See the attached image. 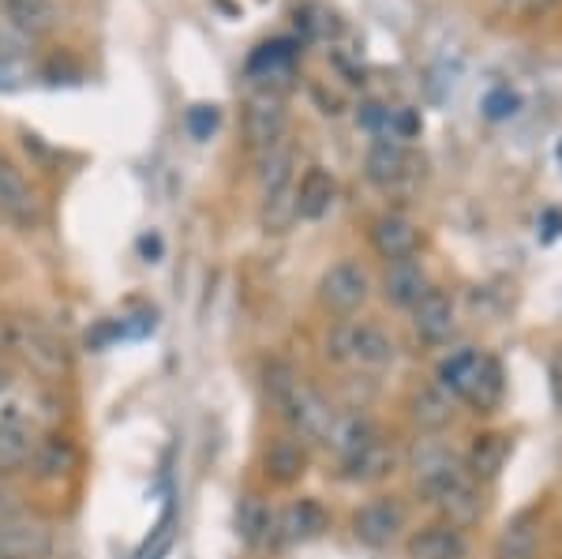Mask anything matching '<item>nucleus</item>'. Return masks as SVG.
<instances>
[{
  "label": "nucleus",
  "instance_id": "obj_1",
  "mask_svg": "<svg viewBox=\"0 0 562 559\" xmlns=\"http://www.w3.org/2000/svg\"><path fill=\"white\" fill-rule=\"evenodd\" d=\"M413 481L416 492L442 515L447 526H473L480 518V489L476 477L461 466V458L442 444H420L413 450Z\"/></svg>",
  "mask_w": 562,
  "mask_h": 559
},
{
  "label": "nucleus",
  "instance_id": "obj_2",
  "mask_svg": "<svg viewBox=\"0 0 562 559\" xmlns=\"http://www.w3.org/2000/svg\"><path fill=\"white\" fill-rule=\"evenodd\" d=\"M435 383L450 394L454 402L473 405L476 413H492L503 402L506 380H503V365L484 354V349H458L439 365Z\"/></svg>",
  "mask_w": 562,
  "mask_h": 559
},
{
  "label": "nucleus",
  "instance_id": "obj_3",
  "mask_svg": "<svg viewBox=\"0 0 562 559\" xmlns=\"http://www.w3.org/2000/svg\"><path fill=\"white\" fill-rule=\"evenodd\" d=\"M267 394L274 399L281 417L301 432V436L326 444V436H330L334 417H338V413L330 410V402H326L312 383H304L293 368L274 360V365L267 368Z\"/></svg>",
  "mask_w": 562,
  "mask_h": 559
},
{
  "label": "nucleus",
  "instance_id": "obj_4",
  "mask_svg": "<svg viewBox=\"0 0 562 559\" xmlns=\"http://www.w3.org/2000/svg\"><path fill=\"white\" fill-rule=\"evenodd\" d=\"M0 346L23 368H31L34 376H45V380H53V376H60L68 368L65 342H60V335L49 323L31 312L0 315Z\"/></svg>",
  "mask_w": 562,
  "mask_h": 559
},
{
  "label": "nucleus",
  "instance_id": "obj_5",
  "mask_svg": "<svg viewBox=\"0 0 562 559\" xmlns=\"http://www.w3.org/2000/svg\"><path fill=\"white\" fill-rule=\"evenodd\" d=\"M326 354L338 360V365L371 372V368H386L394 360V342H390L383 327H375L368 320H341L326 335Z\"/></svg>",
  "mask_w": 562,
  "mask_h": 559
},
{
  "label": "nucleus",
  "instance_id": "obj_6",
  "mask_svg": "<svg viewBox=\"0 0 562 559\" xmlns=\"http://www.w3.org/2000/svg\"><path fill=\"white\" fill-rule=\"evenodd\" d=\"M368 301V275L360 264H352V259H341V264H334L326 275L319 278V304L330 315H352L360 309V304Z\"/></svg>",
  "mask_w": 562,
  "mask_h": 559
},
{
  "label": "nucleus",
  "instance_id": "obj_7",
  "mask_svg": "<svg viewBox=\"0 0 562 559\" xmlns=\"http://www.w3.org/2000/svg\"><path fill=\"white\" fill-rule=\"evenodd\" d=\"M0 219L15 230H34L42 222V203L26 185L23 169L8 155H0Z\"/></svg>",
  "mask_w": 562,
  "mask_h": 559
},
{
  "label": "nucleus",
  "instance_id": "obj_8",
  "mask_svg": "<svg viewBox=\"0 0 562 559\" xmlns=\"http://www.w3.org/2000/svg\"><path fill=\"white\" fill-rule=\"evenodd\" d=\"M364 174H368V180L375 188H383V192H394V188L409 185V180L416 177V158H413V150L405 147L402 139L379 135V139L368 147Z\"/></svg>",
  "mask_w": 562,
  "mask_h": 559
},
{
  "label": "nucleus",
  "instance_id": "obj_9",
  "mask_svg": "<svg viewBox=\"0 0 562 559\" xmlns=\"http://www.w3.org/2000/svg\"><path fill=\"white\" fill-rule=\"evenodd\" d=\"M285 124H289L285 102H281V94H274V90H256L248 98V105H244V135H248V143L259 155L278 147L281 135H285Z\"/></svg>",
  "mask_w": 562,
  "mask_h": 559
},
{
  "label": "nucleus",
  "instance_id": "obj_10",
  "mask_svg": "<svg viewBox=\"0 0 562 559\" xmlns=\"http://www.w3.org/2000/svg\"><path fill=\"white\" fill-rule=\"evenodd\" d=\"M402 529H405V507L394 495H379V500L364 503V507L352 515V537L368 548L394 545Z\"/></svg>",
  "mask_w": 562,
  "mask_h": 559
},
{
  "label": "nucleus",
  "instance_id": "obj_11",
  "mask_svg": "<svg viewBox=\"0 0 562 559\" xmlns=\"http://www.w3.org/2000/svg\"><path fill=\"white\" fill-rule=\"evenodd\" d=\"M371 248L386 259V264H397V259H416V248H420V233L416 225L397 211H386L371 222Z\"/></svg>",
  "mask_w": 562,
  "mask_h": 559
},
{
  "label": "nucleus",
  "instance_id": "obj_12",
  "mask_svg": "<svg viewBox=\"0 0 562 559\" xmlns=\"http://www.w3.org/2000/svg\"><path fill=\"white\" fill-rule=\"evenodd\" d=\"M458 327V312H454V301H450L442 290H428L420 301L413 304V331L420 342L428 346H442Z\"/></svg>",
  "mask_w": 562,
  "mask_h": 559
},
{
  "label": "nucleus",
  "instance_id": "obj_13",
  "mask_svg": "<svg viewBox=\"0 0 562 559\" xmlns=\"http://www.w3.org/2000/svg\"><path fill=\"white\" fill-rule=\"evenodd\" d=\"M326 529V511L315 500H296L289 503L281 515H274V545H304V540L319 537Z\"/></svg>",
  "mask_w": 562,
  "mask_h": 559
},
{
  "label": "nucleus",
  "instance_id": "obj_14",
  "mask_svg": "<svg viewBox=\"0 0 562 559\" xmlns=\"http://www.w3.org/2000/svg\"><path fill=\"white\" fill-rule=\"evenodd\" d=\"M293 200H296V219L319 222L330 214L334 200H338V180H334V174H326L323 166H312L301 177V185L293 188Z\"/></svg>",
  "mask_w": 562,
  "mask_h": 559
},
{
  "label": "nucleus",
  "instance_id": "obj_15",
  "mask_svg": "<svg viewBox=\"0 0 562 559\" xmlns=\"http://www.w3.org/2000/svg\"><path fill=\"white\" fill-rule=\"evenodd\" d=\"M428 275L416 259H397V264H386L383 275V297L397 309H413L424 293H428Z\"/></svg>",
  "mask_w": 562,
  "mask_h": 559
},
{
  "label": "nucleus",
  "instance_id": "obj_16",
  "mask_svg": "<svg viewBox=\"0 0 562 559\" xmlns=\"http://www.w3.org/2000/svg\"><path fill=\"white\" fill-rule=\"evenodd\" d=\"M379 439V432L375 425L364 417V413H338L334 417V428H330V436H326V444L334 447V455L341 458V466L352 462V458L360 455L364 447H371Z\"/></svg>",
  "mask_w": 562,
  "mask_h": 559
},
{
  "label": "nucleus",
  "instance_id": "obj_17",
  "mask_svg": "<svg viewBox=\"0 0 562 559\" xmlns=\"http://www.w3.org/2000/svg\"><path fill=\"white\" fill-rule=\"evenodd\" d=\"M0 15H4L8 26H15L20 34H31V38L49 34L60 20L53 0H0Z\"/></svg>",
  "mask_w": 562,
  "mask_h": 559
},
{
  "label": "nucleus",
  "instance_id": "obj_18",
  "mask_svg": "<svg viewBox=\"0 0 562 559\" xmlns=\"http://www.w3.org/2000/svg\"><path fill=\"white\" fill-rule=\"evenodd\" d=\"M510 436L506 432H484V436L473 439L469 447V458H465V470L476 477V481H495L503 473L506 458H510Z\"/></svg>",
  "mask_w": 562,
  "mask_h": 559
},
{
  "label": "nucleus",
  "instance_id": "obj_19",
  "mask_svg": "<svg viewBox=\"0 0 562 559\" xmlns=\"http://www.w3.org/2000/svg\"><path fill=\"white\" fill-rule=\"evenodd\" d=\"M409 559H465V534L458 526H428L409 537Z\"/></svg>",
  "mask_w": 562,
  "mask_h": 559
},
{
  "label": "nucleus",
  "instance_id": "obj_20",
  "mask_svg": "<svg viewBox=\"0 0 562 559\" xmlns=\"http://www.w3.org/2000/svg\"><path fill=\"white\" fill-rule=\"evenodd\" d=\"M409 417L420 432H442L450 425V417H454V399H450L439 383L420 387V391L413 394Z\"/></svg>",
  "mask_w": 562,
  "mask_h": 559
},
{
  "label": "nucleus",
  "instance_id": "obj_21",
  "mask_svg": "<svg viewBox=\"0 0 562 559\" xmlns=\"http://www.w3.org/2000/svg\"><path fill=\"white\" fill-rule=\"evenodd\" d=\"M49 548L42 526H26V522L12 518L0 522V559H38Z\"/></svg>",
  "mask_w": 562,
  "mask_h": 559
},
{
  "label": "nucleus",
  "instance_id": "obj_22",
  "mask_svg": "<svg viewBox=\"0 0 562 559\" xmlns=\"http://www.w3.org/2000/svg\"><path fill=\"white\" fill-rule=\"evenodd\" d=\"M537 540H540L537 515L521 511L518 518L506 522L503 537H498V559H532L537 556Z\"/></svg>",
  "mask_w": 562,
  "mask_h": 559
},
{
  "label": "nucleus",
  "instance_id": "obj_23",
  "mask_svg": "<svg viewBox=\"0 0 562 559\" xmlns=\"http://www.w3.org/2000/svg\"><path fill=\"white\" fill-rule=\"evenodd\" d=\"M304 470H307V455L296 439H278V444H270V450H267V477L270 481L293 484V481H301Z\"/></svg>",
  "mask_w": 562,
  "mask_h": 559
},
{
  "label": "nucleus",
  "instance_id": "obj_24",
  "mask_svg": "<svg viewBox=\"0 0 562 559\" xmlns=\"http://www.w3.org/2000/svg\"><path fill=\"white\" fill-rule=\"evenodd\" d=\"M259 185H262V200H267V195L285 192V188H293V150H289L285 143H278V147L262 150Z\"/></svg>",
  "mask_w": 562,
  "mask_h": 559
},
{
  "label": "nucleus",
  "instance_id": "obj_25",
  "mask_svg": "<svg viewBox=\"0 0 562 559\" xmlns=\"http://www.w3.org/2000/svg\"><path fill=\"white\" fill-rule=\"evenodd\" d=\"M390 466H394V455H390L386 439L379 436L375 444L360 450L352 462H346V477L349 481H379V477H386Z\"/></svg>",
  "mask_w": 562,
  "mask_h": 559
},
{
  "label": "nucleus",
  "instance_id": "obj_26",
  "mask_svg": "<svg viewBox=\"0 0 562 559\" xmlns=\"http://www.w3.org/2000/svg\"><path fill=\"white\" fill-rule=\"evenodd\" d=\"M237 529L248 545H262V540H270V534H274V515H270L267 503L256 500V495H248L237 511Z\"/></svg>",
  "mask_w": 562,
  "mask_h": 559
},
{
  "label": "nucleus",
  "instance_id": "obj_27",
  "mask_svg": "<svg viewBox=\"0 0 562 559\" xmlns=\"http://www.w3.org/2000/svg\"><path fill=\"white\" fill-rule=\"evenodd\" d=\"M34 436L23 425H0V473H12L31 462Z\"/></svg>",
  "mask_w": 562,
  "mask_h": 559
},
{
  "label": "nucleus",
  "instance_id": "obj_28",
  "mask_svg": "<svg viewBox=\"0 0 562 559\" xmlns=\"http://www.w3.org/2000/svg\"><path fill=\"white\" fill-rule=\"evenodd\" d=\"M34 462H38V470L45 477H57V473H65L68 466H71V447L68 444H60V439H49V444H42V447H34Z\"/></svg>",
  "mask_w": 562,
  "mask_h": 559
},
{
  "label": "nucleus",
  "instance_id": "obj_29",
  "mask_svg": "<svg viewBox=\"0 0 562 559\" xmlns=\"http://www.w3.org/2000/svg\"><path fill=\"white\" fill-rule=\"evenodd\" d=\"M184 121H188V132H192L195 139H211V132L217 128L222 113H217V105H192Z\"/></svg>",
  "mask_w": 562,
  "mask_h": 559
},
{
  "label": "nucleus",
  "instance_id": "obj_30",
  "mask_svg": "<svg viewBox=\"0 0 562 559\" xmlns=\"http://www.w3.org/2000/svg\"><path fill=\"white\" fill-rule=\"evenodd\" d=\"M514 110H518V94H514L510 87H495V90H487V98H484V113L492 116V121H506Z\"/></svg>",
  "mask_w": 562,
  "mask_h": 559
},
{
  "label": "nucleus",
  "instance_id": "obj_31",
  "mask_svg": "<svg viewBox=\"0 0 562 559\" xmlns=\"http://www.w3.org/2000/svg\"><path fill=\"white\" fill-rule=\"evenodd\" d=\"M390 116H394V110H386V105H375V102H368L364 110H360V124L375 135H390Z\"/></svg>",
  "mask_w": 562,
  "mask_h": 559
},
{
  "label": "nucleus",
  "instance_id": "obj_32",
  "mask_svg": "<svg viewBox=\"0 0 562 559\" xmlns=\"http://www.w3.org/2000/svg\"><path fill=\"white\" fill-rule=\"evenodd\" d=\"M12 518H20V503H15V495L0 484V522H12Z\"/></svg>",
  "mask_w": 562,
  "mask_h": 559
},
{
  "label": "nucleus",
  "instance_id": "obj_33",
  "mask_svg": "<svg viewBox=\"0 0 562 559\" xmlns=\"http://www.w3.org/2000/svg\"><path fill=\"white\" fill-rule=\"evenodd\" d=\"M551 8H559V0H525V15H529V20H540Z\"/></svg>",
  "mask_w": 562,
  "mask_h": 559
},
{
  "label": "nucleus",
  "instance_id": "obj_34",
  "mask_svg": "<svg viewBox=\"0 0 562 559\" xmlns=\"http://www.w3.org/2000/svg\"><path fill=\"white\" fill-rule=\"evenodd\" d=\"M4 387H8V372L0 368V391H4Z\"/></svg>",
  "mask_w": 562,
  "mask_h": 559
}]
</instances>
